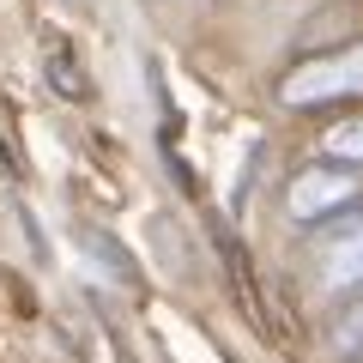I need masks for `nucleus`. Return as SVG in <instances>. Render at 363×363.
Here are the masks:
<instances>
[{
    "label": "nucleus",
    "instance_id": "1",
    "mask_svg": "<svg viewBox=\"0 0 363 363\" xmlns=\"http://www.w3.org/2000/svg\"><path fill=\"white\" fill-rule=\"evenodd\" d=\"M351 97H363V43L309 55L279 79V104L285 109H321V104H351Z\"/></svg>",
    "mask_w": 363,
    "mask_h": 363
},
{
    "label": "nucleus",
    "instance_id": "2",
    "mask_svg": "<svg viewBox=\"0 0 363 363\" xmlns=\"http://www.w3.org/2000/svg\"><path fill=\"white\" fill-rule=\"evenodd\" d=\"M357 194H363L357 164H351V169L345 164H303L297 176L285 182V212H291V224L315 230V224L351 212V206H357Z\"/></svg>",
    "mask_w": 363,
    "mask_h": 363
},
{
    "label": "nucleus",
    "instance_id": "3",
    "mask_svg": "<svg viewBox=\"0 0 363 363\" xmlns=\"http://www.w3.org/2000/svg\"><path fill=\"white\" fill-rule=\"evenodd\" d=\"M321 279H327L333 291L363 285V212H351V218L327 236V248H321Z\"/></svg>",
    "mask_w": 363,
    "mask_h": 363
},
{
    "label": "nucleus",
    "instance_id": "4",
    "mask_svg": "<svg viewBox=\"0 0 363 363\" xmlns=\"http://www.w3.org/2000/svg\"><path fill=\"white\" fill-rule=\"evenodd\" d=\"M321 152L327 157H345V164H363V116L333 121V128L321 133Z\"/></svg>",
    "mask_w": 363,
    "mask_h": 363
}]
</instances>
